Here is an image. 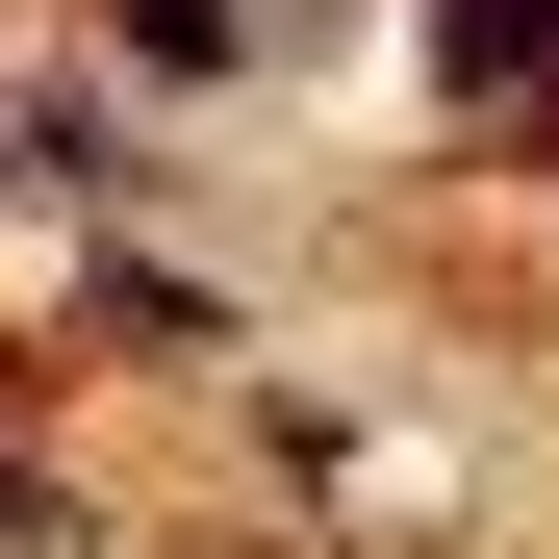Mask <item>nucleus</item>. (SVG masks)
I'll return each instance as SVG.
<instances>
[{
    "label": "nucleus",
    "mask_w": 559,
    "mask_h": 559,
    "mask_svg": "<svg viewBox=\"0 0 559 559\" xmlns=\"http://www.w3.org/2000/svg\"><path fill=\"white\" fill-rule=\"evenodd\" d=\"M128 26H153V51H229V26H254V0H128Z\"/></svg>",
    "instance_id": "obj_1"
}]
</instances>
